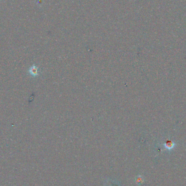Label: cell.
Segmentation results:
<instances>
[{
	"instance_id": "cell-1",
	"label": "cell",
	"mask_w": 186,
	"mask_h": 186,
	"mask_svg": "<svg viewBox=\"0 0 186 186\" xmlns=\"http://www.w3.org/2000/svg\"><path fill=\"white\" fill-rule=\"evenodd\" d=\"M28 73H29L30 75L35 77V76H38L39 74V68L38 67H36L35 65H33V66L30 67V68L28 70Z\"/></svg>"
},
{
	"instance_id": "cell-2",
	"label": "cell",
	"mask_w": 186,
	"mask_h": 186,
	"mask_svg": "<svg viewBox=\"0 0 186 186\" xmlns=\"http://www.w3.org/2000/svg\"><path fill=\"white\" fill-rule=\"evenodd\" d=\"M164 146H165L166 148H167L168 150H171L172 148H174L175 144L174 142H172V141H168V142L165 143Z\"/></svg>"
}]
</instances>
